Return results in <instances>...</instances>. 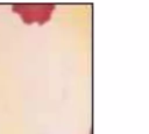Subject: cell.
I'll return each mask as SVG.
<instances>
[{
	"mask_svg": "<svg viewBox=\"0 0 149 134\" xmlns=\"http://www.w3.org/2000/svg\"><path fill=\"white\" fill-rule=\"evenodd\" d=\"M13 9L28 23L35 21L42 23L50 19L54 5H15Z\"/></svg>",
	"mask_w": 149,
	"mask_h": 134,
	"instance_id": "cell-1",
	"label": "cell"
}]
</instances>
